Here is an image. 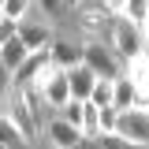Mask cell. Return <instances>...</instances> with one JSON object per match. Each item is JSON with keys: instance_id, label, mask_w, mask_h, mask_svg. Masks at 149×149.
<instances>
[{"instance_id": "19", "label": "cell", "mask_w": 149, "mask_h": 149, "mask_svg": "<svg viewBox=\"0 0 149 149\" xmlns=\"http://www.w3.org/2000/svg\"><path fill=\"white\" fill-rule=\"evenodd\" d=\"M104 8H108L112 15H123V8H127V0H101Z\"/></svg>"}, {"instance_id": "12", "label": "cell", "mask_w": 149, "mask_h": 149, "mask_svg": "<svg viewBox=\"0 0 149 149\" xmlns=\"http://www.w3.org/2000/svg\"><path fill=\"white\" fill-rule=\"evenodd\" d=\"M34 11L45 22H52V26H63L67 22V4L63 0H34Z\"/></svg>"}, {"instance_id": "3", "label": "cell", "mask_w": 149, "mask_h": 149, "mask_svg": "<svg viewBox=\"0 0 149 149\" xmlns=\"http://www.w3.org/2000/svg\"><path fill=\"white\" fill-rule=\"evenodd\" d=\"M108 41L116 52L123 56V60H130V56H138L142 49H146V41H142V30H138V22L127 15H112V26H108Z\"/></svg>"}, {"instance_id": "2", "label": "cell", "mask_w": 149, "mask_h": 149, "mask_svg": "<svg viewBox=\"0 0 149 149\" xmlns=\"http://www.w3.org/2000/svg\"><path fill=\"white\" fill-rule=\"evenodd\" d=\"M82 63L90 67L93 74H101V78H119L123 74V56L112 49L108 41H101V37H93V41H82Z\"/></svg>"}, {"instance_id": "6", "label": "cell", "mask_w": 149, "mask_h": 149, "mask_svg": "<svg viewBox=\"0 0 149 149\" xmlns=\"http://www.w3.org/2000/svg\"><path fill=\"white\" fill-rule=\"evenodd\" d=\"M0 108L8 112V116H11V123L22 130L26 146H41V130H37V123H34V116H30V108H26V101H22V90H19V86L8 93V101H4Z\"/></svg>"}, {"instance_id": "5", "label": "cell", "mask_w": 149, "mask_h": 149, "mask_svg": "<svg viewBox=\"0 0 149 149\" xmlns=\"http://www.w3.org/2000/svg\"><path fill=\"white\" fill-rule=\"evenodd\" d=\"M41 146H56V149H78V146H86V138H82V130L74 127L71 119H63L60 112H52V116L45 119V127H41Z\"/></svg>"}, {"instance_id": "9", "label": "cell", "mask_w": 149, "mask_h": 149, "mask_svg": "<svg viewBox=\"0 0 149 149\" xmlns=\"http://www.w3.org/2000/svg\"><path fill=\"white\" fill-rule=\"evenodd\" d=\"M67 82H71V97H90L97 74H93L86 63H74V67H67Z\"/></svg>"}, {"instance_id": "7", "label": "cell", "mask_w": 149, "mask_h": 149, "mask_svg": "<svg viewBox=\"0 0 149 149\" xmlns=\"http://www.w3.org/2000/svg\"><path fill=\"white\" fill-rule=\"evenodd\" d=\"M15 34L22 37V41H26L30 49H49V45H52L56 26H52V22H45V19H41V15L34 11V8H30V11H26V15H22V19L15 22Z\"/></svg>"}, {"instance_id": "13", "label": "cell", "mask_w": 149, "mask_h": 149, "mask_svg": "<svg viewBox=\"0 0 149 149\" xmlns=\"http://www.w3.org/2000/svg\"><path fill=\"white\" fill-rule=\"evenodd\" d=\"M26 146V138H22V130L11 123V116L0 108V149H22Z\"/></svg>"}, {"instance_id": "15", "label": "cell", "mask_w": 149, "mask_h": 149, "mask_svg": "<svg viewBox=\"0 0 149 149\" xmlns=\"http://www.w3.org/2000/svg\"><path fill=\"white\" fill-rule=\"evenodd\" d=\"M112 82H116V78H101V74H97V82H93V90H90L93 104H112Z\"/></svg>"}, {"instance_id": "17", "label": "cell", "mask_w": 149, "mask_h": 149, "mask_svg": "<svg viewBox=\"0 0 149 149\" xmlns=\"http://www.w3.org/2000/svg\"><path fill=\"white\" fill-rule=\"evenodd\" d=\"M15 90V74L8 71V67H4V60H0V104H4V101H8V93Z\"/></svg>"}, {"instance_id": "21", "label": "cell", "mask_w": 149, "mask_h": 149, "mask_svg": "<svg viewBox=\"0 0 149 149\" xmlns=\"http://www.w3.org/2000/svg\"><path fill=\"white\" fill-rule=\"evenodd\" d=\"M63 4H67V11H71V8H74V4H78V0H63Z\"/></svg>"}, {"instance_id": "22", "label": "cell", "mask_w": 149, "mask_h": 149, "mask_svg": "<svg viewBox=\"0 0 149 149\" xmlns=\"http://www.w3.org/2000/svg\"><path fill=\"white\" fill-rule=\"evenodd\" d=\"M146 15H149V0H146Z\"/></svg>"}, {"instance_id": "10", "label": "cell", "mask_w": 149, "mask_h": 149, "mask_svg": "<svg viewBox=\"0 0 149 149\" xmlns=\"http://www.w3.org/2000/svg\"><path fill=\"white\" fill-rule=\"evenodd\" d=\"M26 52H30V45H26L19 34H11L4 45H0V60H4V67H8V71H15L19 63L26 60Z\"/></svg>"}, {"instance_id": "11", "label": "cell", "mask_w": 149, "mask_h": 149, "mask_svg": "<svg viewBox=\"0 0 149 149\" xmlns=\"http://www.w3.org/2000/svg\"><path fill=\"white\" fill-rule=\"evenodd\" d=\"M142 97H138V90H134V82H130L127 74H119L116 82H112V104L116 108H130V104H138Z\"/></svg>"}, {"instance_id": "4", "label": "cell", "mask_w": 149, "mask_h": 149, "mask_svg": "<svg viewBox=\"0 0 149 149\" xmlns=\"http://www.w3.org/2000/svg\"><path fill=\"white\" fill-rule=\"evenodd\" d=\"M116 130L127 138V146H149V104H130V108H119L116 116Z\"/></svg>"}, {"instance_id": "8", "label": "cell", "mask_w": 149, "mask_h": 149, "mask_svg": "<svg viewBox=\"0 0 149 149\" xmlns=\"http://www.w3.org/2000/svg\"><path fill=\"white\" fill-rule=\"evenodd\" d=\"M49 63H52L49 49H30V52H26V60H22V63H19L11 74H15V82H19V86H22V82H34V78L45 71Z\"/></svg>"}, {"instance_id": "16", "label": "cell", "mask_w": 149, "mask_h": 149, "mask_svg": "<svg viewBox=\"0 0 149 149\" xmlns=\"http://www.w3.org/2000/svg\"><path fill=\"white\" fill-rule=\"evenodd\" d=\"M30 8H34V0H0V15L15 19V22H19L22 15H26Z\"/></svg>"}, {"instance_id": "14", "label": "cell", "mask_w": 149, "mask_h": 149, "mask_svg": "<svg viewBox=\"0 0 149 149\" xmlns=\"http://www.w3.org/2000/svg\"><path fill=\"white\" fill-rule=\"evenodd\" d=\"M78 130H82V138H86V146H90L93 138L101 134V116H97V104H93L90 97L82 101V123H78Z\"/></svg>"}, {"instance_id": "18", "label": "cell", "mask_w": 149, "mask_h": 149, "mask_svg": "<svg viewBox=\"0 0 149 149\" xmlns=\"http://www.w3.org/2000/svg\"><path fill=\"white\" fill-rule=\"evenodd\" d=\"M15 34V19H8V15H0V45L8 41V37Z\"/></svg>"}, {"instance_id": "20", "label": "cell", "mask_w": 149, "mask_h": 149, "mask_svg": "<svg viewBox=\"0 0 149 149\" xmlns=\"http://www.w3.org/2000/svg\"><path fill=\"white\" fill-rule=\"evenodd\" d=\"M138 30H142V41H146V49H149V15L138 22Z\"/></svg>"}, {"instance_id": "1", "label": "cell", "mask_w": 149, "mask_h": 149, "mask_svg": "<svg viewBox=\"0 0 149 149\" xmlns=\"http://www.w3.org/2000/svg\"><path fill=\"white\" fill-rule=\"evenodd\" d=\"M67 22L71 30L82 41H93V37H108V26H112V11L101 4V0H78L71 11H67Z\"/></svg>"}]
</instances>
